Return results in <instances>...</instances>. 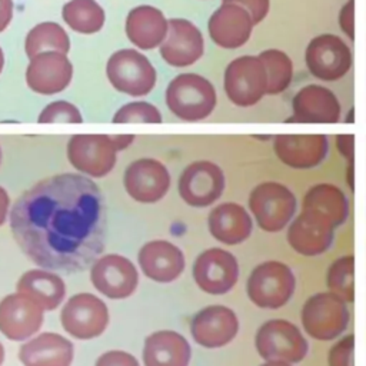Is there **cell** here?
<instances>
[{
  "label": "cell",
  "mask_w": 366,
  "mask_h": 366,
  "mask_svg": "<svg viewBox=\"0 0 366 366\" xmlns=\"http://www.w3.org/2000/svg\"><path fill=\"white\" fill-rule=\"evenodd\" d=\"M9 217L16 243L43 269L81 272L104 249L102 190L83 174L61 173L37 182L21 193Z\"/></svg>",
  "instance_id": "obj_1"
},
{
  "label": "cell",
  "mask_w": 366,
  "mask_h": 366,
  "mask_svg": "<svg viewBox=\"0 0 366 366\" xmlns=\"http://www.w3.org/2000/svg\"><path fill=\"white\" fill-rule=\"evenodd\" d=\"M169 110L184 122H200L212 114L217 96L214 86L196 73H182L173 77L164 92Z\"/></svg>",
  "instance_id": "obj_2"
},
{
  "label": "cell",
  "mask_w": 366,
  "mask_h": 366,
  "mask_svg": "<svg viewBox=\"0 0 366 366\" xmlns=\"http://www.w3.org/2000/svg\"><path fill=\"white\" fill-rule=\"evenodd\" d=\"M247 206L257 226L269 233L283 230L296 214L297 199L280 182H262L249 193Z\"/></svg>",
  "instance_id": "obj_3"
},
{
  "label": "cell",
  "mask_w": 366,
  "mask_h": 366,
  "mask_svg": "<svg viewBox=\"0 0 366 366\" xmlns=\"http://www.w3.org/2000/svg\"><path fill=\"white\" fill-rule=\"evenodd\" d=\"M296 277L283 262L266 260L250 272L246 282L247 297L260 309L276 310L283 307L293 296Z\"/></svg>",
  "instance_id": "obj_4"
},
{
  "label": "cell",
  "mask_w": 366,
  "mask_h": 366,
  "mask_svg": "<svg viewBox=\"0 0 366 366\" xmlns=\"http://www.w3.org/2000/svg\"><path fill=\"white\" fill-rule=\"evenodd\" d=\"M347 303L333 292H319L306 299L300 312L303 330L313 339L329 342L349 326Z\"/></svg>",
  "instance_id": "obj_5"
},
{
  "label": "cell",
  "mask_w": 366,
  "mask_h": 366,
  "mask_svg": "<svg viewBox=\"0 0 366 366\" xmlns=\"http://www.w3.org/2000/svg\"><path fill=\"white\" fill-rule=\"evenodd\" d=\"M223 87L237 107H252L267 94V76L259 56H239L224 69Z\"/></svg>",
  "instance_id": "obj_6"
},
{
  "label": "cell",
  "mask_w": 366,
  "mask_h": 366,
  "mask_svg": "<svg viewBox=\"0 0 366 366\" xmlns=\"http://www.w3.org/2000/svg\"><path fill=\"white\" fill-rule=\"evenodd\" d=\"M254 346L263 360H282L287 363L302 362L309 343L300 329L286 319H270L262 323L254 336Z\"/></svg>",
  "instance_id": "obj_7"
},
{
  "label": "cell",
  "mask_w": 366,
  "mask_h": 366,
  "mask_svg": "<svg viewBox=\"0 0 366 366\" xmlns=\"http://www.w3.org/2000/svg\"><path fill=\"white\" fill-rule=\"evenodd\" d=\"M106 76L117 92L134 97L149 94L157 79L150 60L134 49L114 51L106 63Z\"/></svg>",
  "instance_id": "obj_8"
},
{
  "label": "cell",
  "mask_w": 366,
  "mask_h": 366,
  "mask_svg": "<svg viewBox=\"0 0 366 366\" xmlns=\"http://www.w3.org/2000/svg\"><path fill=\"white\" fill-rule=\"evenodd\" d=\"M307 71L322 81H339L352 69L353 56L349 44L337 34L315 36L305 49Z\"/></svg>",
  "instance_id": "obj_9"
},
{
  "label": "cell",
  "mask_w": 366,
  "mask_h": 366,
  "mask_svg": "<svg viewBox=\"0 0 366 366\" xmlns=\"http://www.w3.org/2000/svg\"><path fill=\"white\" fill-rule=\"evenodd\" d=\"M117 149L109 134H74L67 142L70 164L90 177L109 174L114 164Z\"/></svg>",
  "instance_id": "obj_10"
},
{
  "label": "cell",
  "mask_w": 366,
  "mask_h": 366,
  "mask_svg": "<svg viewBox=\"0 0 366 366\" xmlns=\"http://www.w3.org/2000/svg\"><path fill=\"white\" fill-rule=\"evenodd\" d=\"M63 329L73 337L87 340L100 336L109 325L106 303L93 293L71 296L60 312Z\"/></svg>",
  "instance_id": "obj_11"
},
{
  "label": "cell",
  "mask_w": 366,
  "mask_h": 366,
  "mask_svg": "<svg viewBox=\"0 0 366 366\" xmlns=\"http://www.w3.org/2000/svg\"><path fill=\"white\" fill-rule=\"evenodd\" d=\"M223 170L210 160H196L186 166L179 177L180 197L193 207H207L223 194Z\"/></svg>",
  "instance_id": "obj_12"
},
{
  "label": "cell",
  "mask_w": 366,
  "mask_h": 366,
  "mask_svg": "<svg viewBox=\"0 0 366 366\" xmlns=\"http://www.w3.org/2000/svg\"><path fill=\"white\" fill-rule=\"evenodd\" d=\"M193 279L203 292L209 295H224L237 283V259L224 249H207L193 263Z\"/></svg>",
  "instance_id": "obj_13"
},
{
  "label": "cell",
  "mask_w": 366,
  "mask_h": 366,
  "mask_svg": "<svg viewBox=\"0 0 366 366\" xmlns=\"http://www.w3.org/2000/svg\"><path fill=\"white\" fill-rule=\"evenodd\" d=\"M273 152L292 169H313L326 159L329 139L322 133H279L273 137Z\"/></svg>",
  "instance_id": "obj_14"
},
{
  "label": "cell",
  "mask_w": 366,
  "mask_h": 366,
  "mask_svg": "<svg viewBox=\"0 0 366 366\" xmlns=\"http://www.w3.org/2000/svg\"><path fill=\"white\" fill-rule=\"evenodd\" d=\"M93 286L109 299H126L139 283L136 266L124 256L112 253L96 259L90 269Z\"/></svg>",
  "instance_id": "obj_15"
},
{
  "label": "cell",
  "mask_w": 366,
  "mask_h": 366,
  "mask_svg": "<svg viewBox=\"0 0 366 366\" xmlns=\"http://www.w3.org/2000/svg\"><path fill=\"white\" fill-rule=\"evenodd\" d=\"M342 116L336 94L322 84H306L292 99V114L287 123H337Z\"/></svg>",
  "instance_id": "obj_16"
},
{
  "label": "cell",
  "mask_w": 366,
  "mask_h": 366,
  "mask_svg": "<svg viewBox=\"0 0 366 366\" xmlns=\"http://www.w3.org/2000/svg\"><path fill=\"white\" fill-rule=\"evenodd\" d=\"M127 194L140 203H154L166 196L170 187V173L167 167L152 157L132 162L123 176Z\"/></svg>",
  "instance_id": "obj_17"
},
{
  "label": "cell",
  "mask_w": 366,
  "mask_h": 366,
  "mask_svg": "<svg viewBox=\"0 0 366 366\" xmlns=\"http://www.w3.org/2000/svg\"><path fill=\"white\" fill-rule=\"evenodd\" d=\"M335 229L325 217L309 210H300L289 223L286 239L296 253L307 257L319 256L333 244Z\"/></svg>",
  "instance_id": "obj_18"
},
{
  "label": "cell",
  "mask_w": 366,
  "mask_h": 366,
  "mask_svg": "<svg viewBox=\"0 0 366 366\" xmlns=\"http://www.w3.org/2000/svg\"><path fill=\"white\" fill-rule=\"evenodd\" d=\"M239 332L236 313L223 305H210L200 309L192 319L190 333L196 343L207 349L223 347Z\"/></svg>",
  "instance_id": "obj_19"
},
{
  "label": "cell",
  "mask_w": 366,
  "mask_h": 366,
  "mask_svg": "<svg viewBox=\"0 0 366 366\" xmlns=\"http://www.w3.org/2000/svg\"><path fill=\"white\" fill-rule=\"evenodd\" d=\"M43 309L29 296L16 292L0 300V332L10 340L21 342L40 330Z\"/></svg>",
  "instance_id": "obj_20"
},
{
  "label": "cell",
  "mask_w": 366,
  "mask_h": 366,
  "mask_svg": "<svg viewBox=\"0 0 366 366\" xmlns=\"http://www.w3.org/2000/svg\"><path fill=\"white\" fill-rule=\"evenodd\" d=\"M73 66L60 51H43L30 59L26 69L27 86L39 94L50 96L63 92L71 81Z\"/></svg>",
  "instance_id": "obj_21"
},
{
  "label": "cell",
  "mask_w": 366,
  "mask_h": 366,
  "mask_svg": "<svg viewBox=\"0 0 366 366\" xmlns=\"http://www.w3.org/2000/svg\"><path fill=\"white\" fill-rule=\"evenodd\" d=\"M253 27L252 16L233 3H222L207 21L209 36L213 43L227 50L244 46L252 37Z\"/></svg>",
  "instance_id": "obj_22"
},
{
  "label": "cell",
  "mask_w": 366,
  "mask_h": 366,
  "mask_svg": "<svg viewBox=\"0 0 366 366\" xmlns=\"http://www.w3.org/2000/svg\"><path fill=\"white\" fill-rule=\"evenodd\" d=\"M204 53V39L196 24L186 19H170L169 31L160 46L162 59L173 67L194 64Z\"/></svg>",
  "instance_id": "obj_23"
},
{
  "label": "cell",
  "mask_w": 366,
  "mask_h": 366,
  "mask_svg": "<svg viewBox=\"0 0 366 366\" xmlns=\"http://www.w3.org/2000/svg\"><path fill=\"white\" fill-rule=\"evenodd\" d=\"M137 260L143 274L159 283L176 280L184 269L183 252L167 240H150L142 246Z\"/></svg>",
  "instance_id": "obj_24"
},
{
  "label": "cell",
  "mask_w": 366,
  "mask_h": 366,
  "mask_svg": "<svg viewBox=\"0 0 366 366\" xmlns=\"http://www.w3.org/2000/svg\"><path fill=\"white\" fill-rule=\"evenodd\" d=\"M207 226L216 240L229 246L243 243L253 230L249 212L234 202H224L214 206L209 213Z\"/></svg>",
  "instance_id": "obj_25"
},
{
  "label": "cell",
  "mask_w": 366,
  "mask_h": 366,
  "mask_svg": "<svg viewBox=\"0 0 366 366\" xmlns=\"http://www.w3.org/2000/svg\"><path fill=\"white\" fill-rule=\"evenodd\" d=\"M73 343L59 333L44 332L23 343L19 359L23 366H70Z\"/></svg>",
  "instance_id": "obj_26"
},
{
  "label": "cell",
  "mask_w": 366,
  "mask_h": 366,
  "mask_svg": "<svg viewBox=\"0 0 366 366\" xmlns=\"http://www.w3.org/2000/svg\"><path fill=\"white\" fill-rule=\"evenodd\" d=\"M126 36L132 44L143 50L160 47L169 31V20L164 14L149 4L132 9L126 17Z\"/></svg>",
  "instance_id": "obj_27"
},
{
  "label": "cell",
  "mask_w": 366,
  "mask_h": 366,
  "mask_svg": "<svg viewBox=\"0 0 366 366\" xmlns=\"http://www.w3.org/2000/svg\"><path fill=\"white\" fill-rule=\"evenodd\" d=\"M190 355L189 342L173 330L149 335L143 346L144 366H189Z\"/></svg>",
  "instance_id": "obj_28"
},
{
  "label": "cell",
  "mask_w": 366,
  "mask_h": 366,
  "mask_svg": "<svg viewBox=\"0 0 366 366\" xmlns=\"http://www.w3.org/2000/svg\"><path fill=\"white\" fill-rule=\"evenodd\" d=\"M300 210L313 212L339 227L349 217V200L339 186L316 183L305 192Z\"/></svg>",
  "instance_id": "obj_29"
},
{
  "label": "cell",
  "mask_w": 366,
  "mask_h": 366,
  "mask_svg": "<svg viewBox=\"0 0 366 366\" xmlns=\"http://www.w3.org/2000/svg\"><path fill=\"white\" fill-rule=\"evenodd\" d=\"M16 292L33 299L43 310H54L66 296V285L59 274L47 269H31L21 274Z\"/></svg>",
  "instance_id": "obj_30"
},
{
  "label": "cell",
  "mask_w": 366,
  "mask_h": 366,
  "mask_svg": "<svg viewBox=\"0 0 366 366\" xmlns=\"http://www.w3.org/2000/svg\"><path fill=\"white\" fill-rule=\"evenodd\" d=\"M61 17L80 34L97 33L106 20L104 10L96 0H69L61 9Z\"/></svg>",
  "instance_id": "obj_31"
},
{
  "label": "cell",
  "mask_w": 366,
  "mask_h": 366,
  "mask_svg": "<svg viewBox=\"0 0 366 366\" xmlns=\"http://www.w3.org/2000/svg\"><path fill=\"white\" fill-rule=\"evenodd\" d=\"M70 39L66 30L54 21H43L29 30L24 39V51L31 59L43 51H60L67 54Z\"/></svg>",
  "instance_id": "obj_32"
},
{
  "label": "cell",
  "mask_w": 366,
  "mask_h": 366,
  "mask_svg": "<svg viewBox=\"0 0 366 366\" xmlns=\"http://www.w3.org/2000/svg\"><path fill=\"white\" fill-rule=\"evenodd\" d=\"M264 64L267 76V94L283 93L293 79V63L287 53L279 49H266L257 54Z\"/></svg>",
  "instance_id": "obj_33"
},
{
  "label": "cell",
  "mask_w": 366,
  "mask_h": 366,
  "mask_svg": "<svg viewBox=\"0 0 366 366\" xmlns=\"http://www.w3.org/2000/svg\"><path fill=\"white\" fill-rule=\"evenodd\" d=\"M326 286L346 303L355 302V256L345 254L330 263L326 272Z\"/></svg>",
  "instance_id": "obj_34"
},
{
  "label": "cell",
  "mask_w": 366,
  "mask_h": 366,
  "mask_svg": "<svg viewBox=\"0 0 366 366\" xmlns=\"http://www.w3.org/2000/svg\"><path fill=\"white\" fill-rule=\"evenodd\" d=\"M114 123H160V110L149 102H130L122 106L112 119Z\"/></svg>",
  "instance_id": "obj_35"
},
{
  "label": "cell",
  "mask_w": 366,
  "mask_h": 366,
  "mask_svg": "<svg viewBox=\"0 0 366 366\" xmlns=\"http://www.w3.org/2000/svg\"><path fill=\"white\" fill-rule=\"evenodd\" d=\"M39 123H81L80 110L70 102L56 100L49 103L37 117Z\"/></svg>",
  "instance_id": "obj_36"
},
{
  "label": "cell",
  "mask_w": 366,
  "mask_h": 366,
  "mask_svg": "<svg viewBox=\"0 0 366 366\" xmlns=\"http://www.w3.org/2000/svg\"><path fill=\"white\" fill-rule=\"evenodd\" d=\"M353 350H355V335L347 333L329 347L327 365L329 366H353Z\"/></svg>",
  "instance_id": "obj_37"
},
{
  "label": "cell",
  "mask_w": 366,
  "mask_h": 366,
  "mask_svg": "<svg viewBox=\"0 0 366 366\" xmlns=\"http://www.w3.org/2000/svg\"><path fill=\"white\" fill-rule=\"evenodd\" d=\"M222 3H233L243 7L256 24L262 23L270 10V0H222Z\"/></svg>",
  "instance_id": "obj_38"
},
{
  "label": "cell",
  "mask_w": 366,
  "mask_h": 366,
  "mask_svg": "<svg viewBox=\"0 0 366 366\" xmlns=\"http://www.w3.org/2000/svg\"><path fill=\"white\" fill-rule=\"evenodd\" d=\"M94 366H140L136 357L124 350H109L100 355Z\"/></svg>",
  "instance_id": "obj_39"
},
{
  "label": "cell",
  "mask_w": 366,
  "mask_h": 366,
  "mask_svg": "<svg viewBox=\"0 0 366 366\" xmlns=\"http://www.w3.org/2000/svg\"><path fill=\"white\" fill-rule=\"evenodd\" d=\"M337 23L340 31L350 40H355V0H347L339 10Z\"/></svg>",
  "instance_id": "obj_40"
},
{
  "label": "cell",
  "mask_w": 366,
  "mask_h": 366,
  "mask_svg": "<svg viewBox=\"0 0 366 366\" xmlns=\"http://www.w3.org/2000/svg\"><path fill=\"white\" fill-rule=\"evenodd\" d=\"M335 144L337 152L349 162L353 163V153H355V134L345 133L337 134L335 139Z\"/></svg>",
  "instance_id": "obj_41"
},
{
  "label": "cell",
  "mask_w": 366,
  "mask_h": 366,
  "mask_svg": "<svg viewBox=\"0 0 366 366\" xmlns=\"http://www.w3.org/2000/svg\"><path fill=\"white\" fill-rule=\"evenodd\" d=\"M13 19V0H0V33L7 29Z\"/></svg>",
  "instance_id": "obj_42"
},
{
  "label": "cell",
  "mask_w": 366,
  "mask_h": 366,
  "mask_svg": "<svg viewBox=\"0 0 366 366\" xmlns=\"http://www.w3.org/2000/svg\"><path fill=\"white\" fill-rule=\"evenodd\" d=\"M9 207H10V197L9 193L6 192L4 187L0 186V226L4 224L7 214H9Z\"/></svg>",
  "instance_id": "obj_43"
},
{
  "label": "cell",
  "mask_w": 366,
  "mask_h": 366,
  "mask_svg": "<svg viewBox=\"0 0 366 366\" xmlns=\"http://www.w3.org/2000/svg\"><path fill=\"white\" fill-rule=\"evenodd\" d=\"M260 366H292V363L282 362V360H266V362L262 363Z\"/></svg>",
  "instance_id": "obj_44"
},
{
  "label": "cell",
  "mask_w": 366,
  "mask_h": 366,
  "mask_svg": "<svg viewBox=\"0 0 366 366\" xmlns=\"http://www.w3.org/2000/svg\"><path fill=\"white\" fill-rule=\"evenodd\" d=\"M3 67H4V53H3V50L0 47V73H1Z\"/></svg>",
  "instance_id": "obj_45"
},
{
  "label": "cell",
  "mask_w": 366,
  "mask_h": 366,
  "mask_svg": "<svg viewBox=\"0 0 366 366\" xmlns=\"http://www.w3.org/2000/svg\"><path fill=\"white\" fill-rule=\"evenodd\" d=\"M3 360H4V347H3V345L0 343V366H1Z\"/></svg>",
  "instance_id": "obj_46"
},
{
  "label": "cell",
  "mask_w": 366,
  "mask_h": 366,
  "mask_svg": "<svg viewBox=\"0 0 366 366\" xmlns=\"http://www.w3.org/2000/svg\"><path fill=\"white\" fill-rule=\"evenodd\" d=\"M0 160H1V149H0Z\"/></svg>",
  "instance_id": "obj_47"
}]
</instances>
